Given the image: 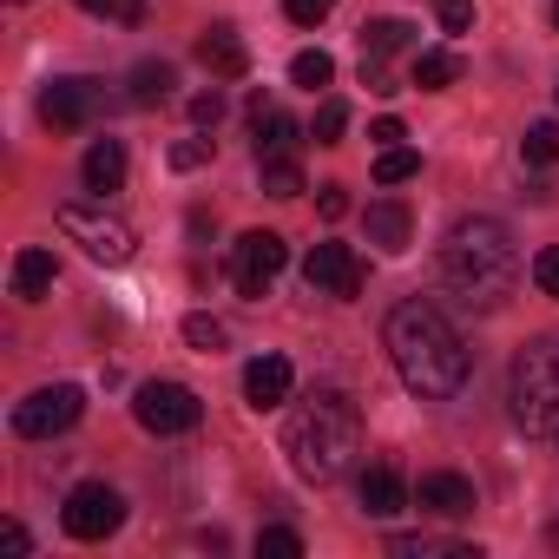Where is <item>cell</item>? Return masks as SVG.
Wrapping results in <instances>:
<instances>
[{"label": "cell", "instance_id": "d4e9b609", "mask_svg": "<svg viewBox=\"0 0 559 559\" xmlns=\"http://www.w3.org/2000/svg\"><path fill=\"white\" fill-rule=\"evenodd\" d=\"M520 158H526V165H552V158H559V119H539V126H526V139H520Z\"/></svg>", "mask_w": 559, "mask_h": 559}, {"label": "cell", "instance_id": "484cf974", "mask_svg": "<svg viewBox=\"0 0 559 559\" xmlns=\"http://www.w3.org/2000/svg\"><path fill=\"white\" fill-rule=\"evenodd\" d=\"M290 80H297L304 93H317V86H330V80H336V60H330L323 47H317V53H297V60H290Z\"/></svg>", "mask_w": 559, "mask_h": 559}, {"label": "cell", "instance_id": "e575fe53", "mask_svg": "<svg viewBox=\"0 0 559 559\" xmlns=\"http://www.w3.org/2000/svg\"><path fill=\"white\" fill-rule=\"evenodd\" d=\"M217 119H224V93L211 86V93H198V99H191V126H217Z\"/></svg>", "mask_w": 559, "mask_h": 559}, {"label": "cell", "instance_id": "e0dca14e", "mask_svg": "<svg viewBox=\"0 0 559 559\" xmlns=\"http://www.w3.org/2000/svg\"><path fill=\"white\" fill-rule=\"evenodd\" d=\"M80 178H86V191H119L126 185V145L119 139H93V152H86V165H80Z\"/></svg>", "mask_w": 559, "mask_h": 559}, {"label": "cell", "instance_id": "8d00e7d4", "mask_svg": "<svg viewBox=\"0 0 559 559\" xmlns=\"http://www.w3.org/2000/svg\"><path fill=\"white\" fill-rule=\"evenodd\" d=\"M317 211H323L330 224H336V217H349V191H343V185H323V191H317Z\"/></svg>", "mask_w": 559, "mask_h": 559}, {"label": "cell", "instance_id": "1f68e13d", "mask_svg": "<svg viewBox=\"0 0 559 559\" xmlns=\"http://www.w3.org/2000/svg\"><path fill=\"white\" fill-rule=\"evenodd\" d=\"M533 290H539V297H559V243H546V250L533 257Z\"/></svg>", "mask_w": 559, "mask_h": 559}, {"label": "cell", "instance_id": "30bf717a", "mask_svg": "<svg viewBox=\"0 0 559 559\" xmlns=\"http://www.w3.org/2000/svg\"><path fill=\"white\" fill-rule=\"evenodd\" d=\"M304 276H310V290L317 297H356L362 290V257L349 250V243H317L310 250V263H304Z\"/></svg>", "mask_w": 559, "mask_h": 559}, {"label": "cell", "instance_id": "f35d334b", "mask_svg": "<svg viewBox=\"0 0 559 559\" xmlns=\"http://www.w3.org/2000/svg\"><path fill=\"white\" fill-rule=\"evenodd\" d=\"M369 139H376V145H402L408 132H402V119H376V126H369Z\"/></svg>", "mask_w": 559, "mask_h": 559}, {"label": "cell", "instance_id": "ba28073f", "mask_svg": "<svg viewBox=\"0 0 559 559\" xmlns=\"http://www.w3.org/2000/svg\"><path fill=\"white\" fill-rule=\"evenodd\" d=\"M132 415H139L145 435H191L198 415H204V402H198L185 382H145V389L132 395Z\"/></svg>", "mask_w": 559, "mask_h": 559}, {"label": "cell", "instance_id": "7c38bea8", "mask_svg": "<svg viewBox=\"0 0 559 559\" xmlns=\"http://www.w3.org/2000/svg\"><path fill=\"white\" fill-rule=\"evenodd\" d=\"M415 507H421V513H435V520H467V513H474V480H467V474L435 467V474H421V480H415Z\"/></svg>", "mask_w": 559, "mask_h": 559}, {"label": "cell", "instance_id": "9c48e42d", "mask_svg": "<svg viewBox=\"0 0 559 559\" xmlns=\"http://www.w3.org/2000/svg\"><path fill=\"white\" fill-rule=\"evenodd\" d=\"M119 520H126V500H119V487H106V480H80V487L67 493V507H60V526H67L73 539H106V533H119Z\"/></svg>", "mask_w": 559, "mask_h": 559}, {"label": "cell", "instance_id": "d590c367", "mask_svg": "<svg viewBox=\"0 0 559 559\" xmlns=\"http://www.w3.org/2000/svg\"><path fill=\"white\" fill-rule=\"evenodd\" d=\"M441 27L448 34H467L474 27V0H441Z\"/></svg>", "mask_w": 559, "mask_h": 559}, {"label": "cell", "instance_id": "4dcf8cb0", "mask_svg": "<svg viewBox=\"0 0 559 559\" xmlns=\"http://www.w3.org/2000/svg\"><path fill=\"white\" fill-rule=\"evenodd\" d=\"M185 343L211 356V349H224V323H217V317H204V310H191V317H185Z\"/></svg>", "mask_w": 559, "mask_h": 559}, {"label": "cell", "instance_id": "d6a6232c", "mask_svg": "<svg viewBox=\"0 0 559 559\" xmlns=\"http://www.w3.org/2000/svg\"><path fill=\"white\" fill-rule=\"evenodd\" d=\"M284 14H290L297 27H323V21L336 14V0H284Z\"/></svg>", "mask_w": 559, "mask_h": 559}, {"label": "cell", "instance_id": "7402d4cb", "mask_svg": "<svg viewBox=\"0 0 559 559\" xmlns=\"http://www.w3.org/2000/svg\"><path fill=\"white\" fill-rule=\"evenodd\" d=\"M389 552H395V559H480L474 546H461V539H435V533H395Z\"/></svg>", "mask_w": 559, "mask_h": 559}, {"label": "cell", "instance_id": "d6986e66", "mask_svg": "<svg viewBox=\"0 0 559 559\" xmlns=\"http://www.w3.org/2000/svg\"><path fill=\"white\" fill-rule=\"evenodd\" d=\"M408 80H415L421 93H448V86L461 80V53H448V47H421L415 67H408Z\"/></svg>", "mask_w": 559, "mask_h": 559}, {"label": "cell", "instance_id": "cb8c5ba5", "mask_svg": "<svg viewBox=\"0 0 559 559\" xmlns=\"http://www.w3.org/2000/svg\"><path fill=\"white\" fill-rule=\"evenodd\" d=\"M421 171V152H408V145H382V158H376V185H408Z\"/></svg>", "mask_w": 559, "mask_h": 559}, {"label": "cell", "instance_id": "74e56055", "mask_svg": "<svg viewBox=\"0 0 559 559\" xmlns=\"http://www.w3.org/2000/svg\"><path fill=\"white\" fill-rule=\"evenodd\" d=\"M0 546H8V552H34V539H27V526H21V520L0 526Z\"/></svg>", "mask_w": 559, "mask_h": 559}, {"label": "cell", "instance_id": "7a4b0ae2", "mask_svg": "<svg viewBox=\"0 0 559 559\" xmlns=\"http://www.w3.org/2000/svg\"><path fill=\"white\" fill-rule=\"evenodd\" d=\"M441 284L474 304V310H500L520 284V243L500 217H461L441 237Z\"/></svg>", "mask_w": 559, "mask_h": 559}, {"label": "cell", "instance_id": "f1b7e54d", "mask_svg": "<svg viewBox=\"0 0 559 559\" xmlns=\"http://www.w3.org/2000/svg\"><path fill=\"white\" fill-rule=\"evenodd\" d=\"M93 21H119V27H139L145 21V0H80Z\"/></svg>", "mask_w": 559, "mask_h": 559}, {"label": "cell", "instance_id": "4fadbf2b", "mask_svg": "<svg viewBox=\"0 0 559 559\" xmlns=\"http://www.w3.org/2000/svg\"><path fill=\"white\" fill-rule=\"evenodd\" d=\"M290 389H297V369H290L284 356H257V362L243 369V402H250L257 415H263V408H284Z\"/></svg>", "mask_w": 559, "mask_h": 559}, {"label": "cell", "instance_id": "ac0fdd59", "mask_svg": "<svg viewBox=\"0 0 559 559\" xmlns=\"http://www.w3.org/2000/svg\"><path fill=\"white\" fill-rule=\"evenodd\" d=\"M257 126V165H270V158H290L297 152V139H304V126L290 119V112H263V119H250Z\"/></svg>", "mask_w": 559, "mask_h": 559}, {"label": "cell", "instance_id": "5b68a950", "mask_svg": "<svg viewBox=\"0 0 559 559\" xmlns=\"http://www.w3.org/2000/svg\"><path fill=\"white\" fill-rule=\"evenodd\" d=\"M60 230H67L93 263H106V270L132 263V250H139L132 224H126V217H112V211H93V204H60Z\"/></svg>", "mask_w": 559, "mask_h": 559}, {"label": "cell", "instance_id": "8992f818", "mask_svg": "<svg viewBox=\"0 0 559 559\" xmlns=\"http://www.w3.org/2000/svg\"><path fill=\"white\" fill-rule=\"evenodd\" d=\"M80 415H86V395H80L73 382H47V389H34L27 402H14V435H21V441H53V435H67Z\"/></svg>", "mask_w": 559, "mask_h": 559}, {"label": "cell", "instance_id": "277c9868", "mask_svg": "<svg viewBox=\"0 0 559 559\" xmlns=\"http://www.w3.org/2000/svg\"><path fill=\"white\" fill-rule=\"evenodd\" d=\"M507 402L513 421L539 441H559V336H539L513 356L507 369Z\"/></svg>", "mask_w": 559, "mask_h": 559}, {"label": "cell", "instance_id": "3957f363", "mask_svg": "<svg viewBox=\"0 0 559 559\" xmlns=\"http://www.w3.org/2000/svg\"><path fill=\"white\" fill-rule=\"evenodd\" d=\"M284 454H290V467H297L304 480H317V487L343 480L349 461L362 454V408H356L343 389H317V395L290 415Z\"/></svg>", "mask_w": 559, "mask_h": 559}, {"label": "cell", "instance_id": "83f0119b", "mask_svg": "<svg viewBox=\"0 0 559 559\" xmlns=\"http://www.w3.org/2000/svg\"><path fill=\"white\" fill-rule=\"evenodd\" d=\"M263 191H270V198H297V191H304L297 158H270V165H263Z\"/></svg>", "mask_w": 559, "mask_h": 559}, {"label": "cell", "instance_id": "8fae6325", "mask_svg": "<svg viewBox=\"0 0 559 559\" xmlns=\"http://www.w3.org/2000/svg\"><path fill=\"white\" fill-rule=\"evenodd\" d=\"M99 112V86L93 80H53L47 93H40V119L53 126V132H73V126H86Z\"/></svg>", "mask_w": 559, "mask_h": 559}, {"label": "cell", "instance_id": "603a6c76", "mask_svg": "<svg viewBox=\"0 0 559 559\" xmlns=\"http://www.w3.org/2000/svg\"><path fill=\"white\" fill-rule=\"evenodd\" d=\"M165 99H171V67L165 60L132 67V106H165Z\"/></svg>", "mask_w": 559, "mask_h": 559}, {"label": "cell", "instance_id": "2e32d148", "mask_svg": "<svg viewBox=\"0 0 559 559\" xmlns=\"http://www.w3.org/2000/svg\"><path fill=\"white\" fill-rule=\"evenodd\" d=\"M198 60H204V67H211L217 80H243V73H250V53H243L237 27H224V21H217V27H211L204 40H198Z\"/></svg>", "mask_w": 559, "mask_h": 559}, {"label": "cell", "instance_id": "f546056e", "mask_svg": "<svg viewBox=\"0 0 559 559\" xmlns=\"http://www.w3.org/2000/svg\"><path fill=\"white\" fill-rule=\"evenodd\" d=\"M343 126H349V106H343V99H323V106H317L310 139H317V145H336V139H343Z\"/></svg>", "mask_w": 559, "mask_h": 559}, {"label": "cell", "instance_id": "52a82bcc", "mask_svg": "<svg viewBox=\"0 0 559 559\" xmlns=\"http://www.w3.org/2000/svg\"><path fill=\"white\" fill-rule=\"evenodd\" d=\"M284 263H290V243L276 237V230H243V237L230 243V284H237L243 297H263L276 276H284Z\"/></svg>", "mask_w": 559, "mask_h": 559}, {"label": "cell", "instance_id": "4316f807", "mask_svg": "<svg viewBox=\"0 0 559 559\" xmlns=\"http://www.w3.org/2000/svg\"><path fill=\"white\" fill-rule=\"evenodd\" d=\"M257 559H304V533H290V526H263V533H257Z\"/></svg>", "mask_w": 559, "mask_h": 559}, {"label": "cell", "instance_id": "ffe728a7", "mask_svg": "<svg viewBox=\"0 0 559 559\" xmlns=\"http://www.w3.org/2000/svg\"><path fill=\"white\" fill-rule=\"evenodd\" d=\"M53 270H60L53 250H21V257H14V297H27V304L47 297V290H53Z\"/></svg>", "mask_w": 559, "mask_h": 559}, {"label": "cell", "instance_id": "ab89813d", "mask_svg": "<svg viewBox=\"0 0 559 559\" xmlns=\"http://www.w3.org/2000/svg\"><path fill=\"white\" fill-rule=\"evenodd\" d=\"M552 27H559V0H552Z\"/></svg>", "mask_w": 559, "mask_h": 559}, {"label": "cell", "instance_id": "5bb4252c", "mask_svg": "<svg viewBox=\"0 0 559 559\" xmlns=\"http://www.w3.org/2000/svg\"><path fill=\"white\" fill-rule=\"evenodd\" d=\"M356 493H362V513L369 520H395L402 507H408V480L389 467V461H376V467H362V480H356Z\"/></svg>", "mask_w": 559, "mask_h": 559}, {"label": "cell", "instance_id": "836d02e7", "mask_svg": "<svg viewBox=\"0 0 559 559\" xmlns=\"http://www.w3.org/2000/svg\"><path fill=\"white\" fill-rule=\"evenodd\" d=\"M198 165H211V139H178L171 145V171H198Z\"/></svg>", "mask_w": 559, "mask_h": 559}, {"label": "cell", "instance_id": "9a60e30c", "mask_svg": "<svg viewBox=\"0 0 559 559\" xmlns=\"http://www.w3.org/2000/svg\"><path fill=\"white\" fill-rule=\"evenodd\" d=\"M408 237H415L408 204H402V198H376V204H369V243H376L382 257H402V250H408Z\"/></svg>", "mask_w": 559, "mask_h": 559}, {"label": "cell", "instance_id": "6da1fadb", "mask_svg": "<svg viewBox=\"0 0 559 559\" xmlns=\"http://www.w3.org/2000/svg\"><path fill=\"white\" fill-rule=\"evenodd\" d=\"M382 343H389V362L408 382V395H421V402L461 395V382H467V343H461V330L435 304H421V297L395 304L389 323H382Z\"/></svg>", "mask_w": 559, "mask_h": 559}, {"label": "cell", "instance_id": "44dd1931", "mask_svg": "<svg viewBox=\"0 0 559 559\" xmlns=\"http://www.w3.org/2000/svg\"><path fill=\"white\" fill-rule=\"evenodd\" d=\"M408 47H415V27L408 21H369L362 27V60L369 67H382L389 53H408Z\"/></svg>", "mask_w": 559, "mask_h": 559}]
</instances>
